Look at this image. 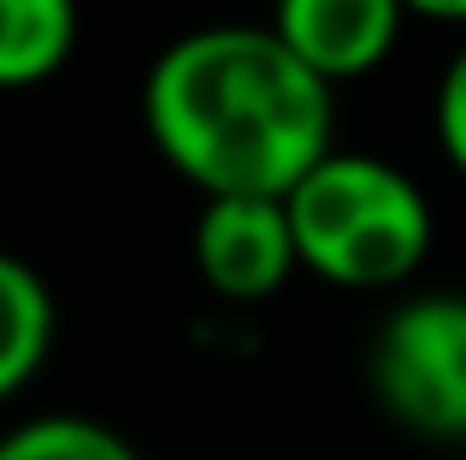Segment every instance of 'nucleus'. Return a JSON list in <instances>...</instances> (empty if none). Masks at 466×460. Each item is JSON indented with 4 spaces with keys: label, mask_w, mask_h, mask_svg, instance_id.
Listing matches in <instances>:
<instances>
[{
    "label": "nucleus",
    "mask_w": 466,
    "mask_h": 460,
    "mask_svg": "<svg viewBox=\"0 0 466 460\" xmlns=\"http://www.w3.org/2000/svg\"><path fill=\"white\" fill-rule=\"evenodd\" d=\"M142 118L159 160L207 201H284L330 154V83H319L272 24L189 30L154 59Z\"/></svg>",
    "instance_id": "nucleus-1"
},
{
    "label": "nucleus",
    "mask_w": 466,
    "mask_h": 460,
    "mask_svg": "<svg viewBox=\"0 0 466 460\" xmlns=\"http://www.w3.org/2000/svg\"><path fill=\"white\" fill-rule=\"evenodd\" d=\"M408 12L420 18H437V24H466V0H401Z\"/></svg>",
    "instance_id": "nucleus-10"
},
{
    "label": "nucleus",
    "mask_w": 466,
    "mask_h": 460,
    "mask_svg": "<svg viewBox=\"0 0 466 460\" xmlns=\"http://www.w3.org/2000/svg\"><path fill=\"white\" fill-rule=\"evenodd\" d=\"M195 265L207 289L225 301H266L301 272L296 230L284 201L266 195H218L195 219Z\"/></svg>",
    "instance_id": "nucleus-4"
},
{
    "label": "nucleus",
    "mask_w": 466,
    "mask_h": 460,
    "mask_svg": "<svg viewBox=\"0 0 466 460\" xmlns=\"http://www.w3.org/2000/svg\"><path fill=\"white\" fill-rule=\"evenodd\" d=\"M372 395L401 431L466 443V295H413L372 336Z\"/></svg>",
    "instance_id": "nucleus-3"
},
{
    "label": "nucleus",
    "mask_w": 466,
    "mask_h": 460,
    "mask_svg": "<svg viewBox=\"0 0 466 460\" xmlns=\"http://www.w3.org/2000/svg\"><path fill=\"white\" fill-rule=\"evenodd\" d=\"M77 47V0H0V89L47 83Z\"/></svg>",
    "instance_id": "nucleus-7"
},
{
    "label": "nucleus",
    "mask_w": 466,
    "mask_h": 460,
    "mask_svg": "<svg viewBox=\"0 0 466 460\" xmlns=\"http://www.w3.org/2000/svg\"><path fill=\"white\" fill-rule=\"evenodd\" d=\"M301 272L337 289H396L431 254V201L378 154H337L284 195Z\"/></svg>",
    "instance_id": "nucleus-2"
},
{
    "label": "nucleus",
    "mask_w": 466,
    "mask_h": 460,
    "mask_svg": "<svg viewBox=\"0 0 466 460\" xmlns=\"http://www.w3.org/2000/svg\"><path fill=\"white\" fill-rule=\"evenodd\" d=\"M408 6L401 0H278L272 35L319 83H354L390 59Z\"/></svg>",
    "instance_id": "nucleus-5"
},
{
    "label": "nucleus",
    "mask_w": 466,
    "mask_h": 460,
    "mask_svg": "<svg viewBox=\"0 0 466 460\" xmlns=\"http://www.w3.org/2000/svg\"><path fill=\"white\" fill-rule=\"evenodd\" d=\"M0 460H142L113 425L83 414H42L0 437Z\"/></svg>",
    "instance_id": "nucleus-8"
},
{
    "label": "nucleus",
    "mask_w": 466,
    "mask_h": 460,
    "mask_svg": "<svg viewBox=\"0 0 466 460\" xmlns=\"http://www.w3.org/2000/svg\"><path fill=\"white\" fill-rule=\"evenodd\" d=\"M437 148L466 177V42L455 47V59L443 65V83H437Z\"/></svg>",
    "instance_id": "nucleus-9"
},
{
    "label": "nucleus",
    "mask_w": 466,
    "mask_h": 460,
    "mask_svg": "<svg viewBox=\"0 0 466 460\" xmlns=\"http://www.w3.org/2000/svg\"><path fill=\"white\" fill-rule=\"evenodd\" d=\"M47 348H54V295L35 265L0 254V402H12L47 366Z\"/></svg>",
    "instance_id": "nucleus-6"
}]
</instances>
